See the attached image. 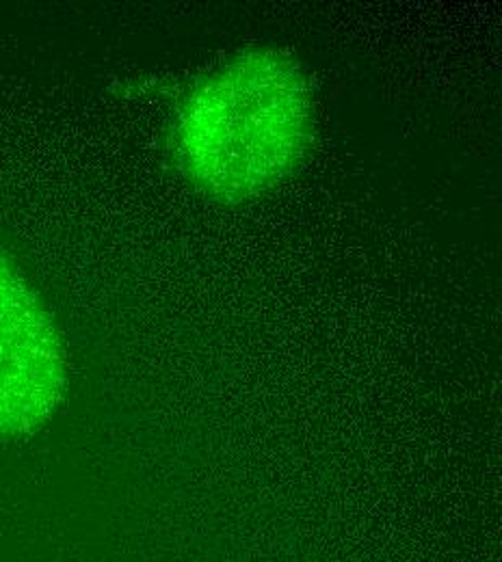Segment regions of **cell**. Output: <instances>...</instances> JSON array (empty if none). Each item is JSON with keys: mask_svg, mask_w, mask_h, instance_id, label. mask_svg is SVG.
<instances>
[{"mask_svg": "<svg viewBox=\"0 0 502 562\" xmlns=\"http://www.w3.org/2000/svg\"><path fill=\"white\" fill-rule=\"evenodd\" d=\"M312 133L308 82L278 50H252L204 78L182 102L176 149L187 176L238 202L278 184Z\"/></svg>", "mask_w": 502, "mask_h": 562, "instance_id": "cell-1", "label": "cell"}, {"mask_svg": "<svg viewBox=\"0 0 502 562\" xmlns=\"http://www.w3.org/2000/svg\"><path fill=\"white\" fill-rule=\"evenodd\" d=\"M59 334L40 296L0 251V437L37 430L66 392Z\"/></svg>", "mask_w": 502, "mask_h": 562, "instance_id": "cell-2", "label": "cell"}]
</instances>
